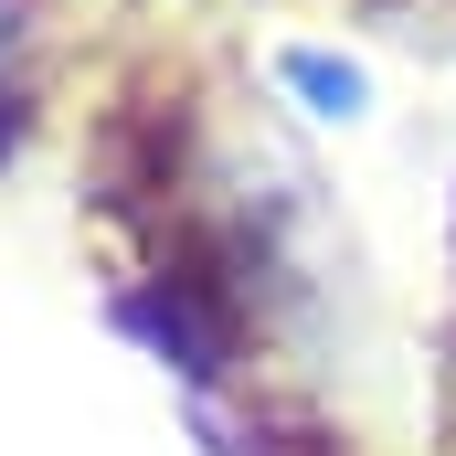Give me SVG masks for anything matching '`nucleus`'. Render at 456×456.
<instances>
[{
	"label": "nucleus",
	"mask_w": 456,
	"mask_h": 456,
	"mask_svg": "<svg viewBox=\"0 0 456 456\" xmlns=\"http://www.w3.org/2000/svg\"><path fill=\"white\" fill-rule=\"evenodd\" d=\"M21 96V21H11V0H0V117Z\"/></svg>",
	"instance_id": "f03ea898"
},
{
	"label": "nucleus",
	"mask_w": 456,
	"mask_h": 456,
	"mask_svg": "<svg viewBox=\"0 0 456 456\" xmlns=\"http://www.w3.org/2000/svg\"><path fill=\"white\" fill-rule=\"evenodd\" d=\"M276 86L308 117H330V127L371 117V64H361V53H330V43H287V53H276Z\"/></svg>",
	"instance_id": "f257e3e1"
}]
</instances>
